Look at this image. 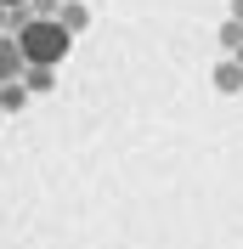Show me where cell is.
Listing matches in <instances>:
<instances>
[{"instance_id":"obj_7","label":"cell","mask_w":243,"mask_h":249,"mask_svg":"<svg viewBox=\"0 0 243 249\" xmlns=\"http://www.w3.org/2000/svg\"><path fill=\"white\" fill-rule=\"evenodd\" d=\"M221 46H226V51H238V46H243V23H238V17H226V29H221Z\"/></svg>"},{"instance_id":"obj_2","label":"cell","mask_w":243,"mask_h":249,"mask_svg":"<svg viewBox=\"0 0 243 249\" xmlns=\"http://www.w3.org/2000/svg\"><path fill=\"white\" fill-rule=\"evenodd\" d=\"M57 23L68 34H85V29H91V6H85V0H62V6H57Z\"/></svg>"},{"instance_id":"obj_4","label":"cell","mask_w":243,"mask_h":249,"mask_svg":"<svg viewBox=\"0 0 243 249\" xmlns=\"http://www.w3.org/2000/svg\"><path fill=\"white\" fill-rule=\"evenodd\" d=\"M23 85H29V96H46L51 85H57V68H46V62H23Z\"/></svg>"},{"instance_id":"obj_3","label":"cell","mask_w":243,"mask_h":249,"mask_svg":"<svg viewBox=\"0 0 243 249\" xmlns=\"http://www.w3.org/2000/svg\"><path fill=\"white\" fill-rule=\"evenodd\" d=\"M23 74V51H17V34H6L0 29V85H6V79H17Z\"/></svg>"},{"instance_id":"obj_11","label":"cell","mask_w":243,"mask_h":249,"mask_svg":"<svg viewBox=\"0 0 243 249\" xmlns=\"http://www.w3.org/2000/svg\"><path fill=\"white\" fill-rule=\"evenodd\" d=\"M0 29H6V6H0Z\"/></svg>"},{"instance_id":"obj_5","label":"cell","mask_w":243,"mask_h":249,"mask_svg":"<svg viewBox=\"0 0 243 249\" xmlns=\"http://www.w3.org/2000/svg\"><path fill=\"white\" fill-rule=\"evenodd\" d=\"M215 91H226V96H238V91H243V62H238V57L215 62Z\"/></svg>"},{"instance_id":"obj_10","label":"cell","mask_w":243,"mask_h":249,"mask_svg":"<svg viewBox=\"0 0 243 249\" xmlns=\"http://www.w3.org/2000/svg\"><path fill=\"white\" fill-rule=\"evenodd\" d=\"M0 6H29V0H0Z\"/></svg>"},{"instance_id":"obj_9","label":"cell","mask_w":243,"mask_h":249,"mask_svg":"<svg viewBox=\"0 0 243 249\" xmlns=\"http://www.w3.org/2000/svg\"><path fill=\"white\" fill-rule=\"evenodd\" d=\"M232 17H238V23H243V0H232Z\"/></svg>"},{"instance_id":"obj_12","label":"cell","mask_w":243,"mask_h":249,"mask_svg":"<svg viewBox=\"0 0 243 249\" xmlns=\"http://www.w3.org/2000/svg\"><path fill=\"white\" fill-rule=\"evenodd\" d=\"M0 119H6V113H0Z\"/></svg>"},{"instance_id":"obj_6","label":"cell","mask_w":243,"mask_h":249,"mask_svg":"<svg viewBox=\"0 0 243 249\" xmlns=\"http://www.w3.org/2000/svg\"><path fill=\"white\" fill-rule=\"evenodd\" d=\"M23 102H29V85H23V74H17V79L0 85V113H23Z\"/></svg>"},{"instance_id":"obj_1","label":"cell","mask_w":243,"mask_h":249,"mask_svg":"<svg viewBox=\"0 0 243 249\" xmlns=\"http://www.w3.org/2000/svg\"><path fill=\"white\" fill-rule=\"evenodd\" d=\"M12 34H17V51H23V62H46V68H57V62L74 51V34L62 29L57 17H23Z\"/></svg>"},{"instance_id":"obj_8","label":"cell","mask_w":243,"mask_h":249,"mask_svg":"<svg viewBox=\"0 0 243 249\" xmlns=\"http://www.w3.org/2000/svg\"><path fill=\"white\" fill-rule=\"evenodd\" d=\"M62 0H29V17H57Z\"/></svg>"}]
</instances>
